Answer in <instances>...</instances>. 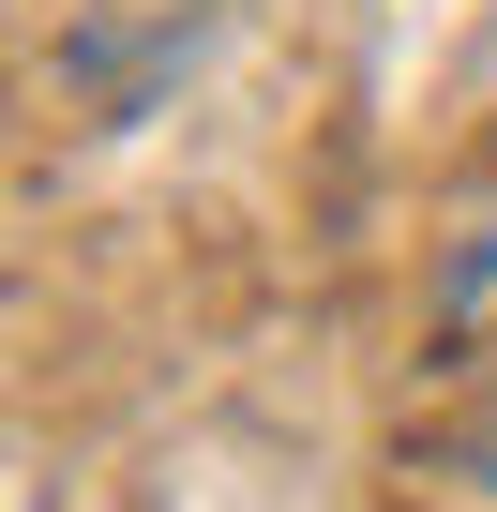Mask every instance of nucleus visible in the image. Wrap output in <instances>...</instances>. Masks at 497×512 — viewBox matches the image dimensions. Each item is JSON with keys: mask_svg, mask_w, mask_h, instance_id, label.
I'll list each match as a JSON object with an SVG mask.
<instances>
[{"mask_svg": "<svg viewBox=\"0 0 497 512\" xmlns=\"http://www.w3.org/2000/svg\"><path fill=\"white\" fill-rule=\"evenodd\" d=\"M437 287H467V302H497V211L452 241V272ZM437 362H452V422H437V452L497 497V317H437Z\"/></svg>", "mask_w": 497, "mask_h": 512, "instance_id": "obj_1", "label": "nucleus"}]
</instances>
